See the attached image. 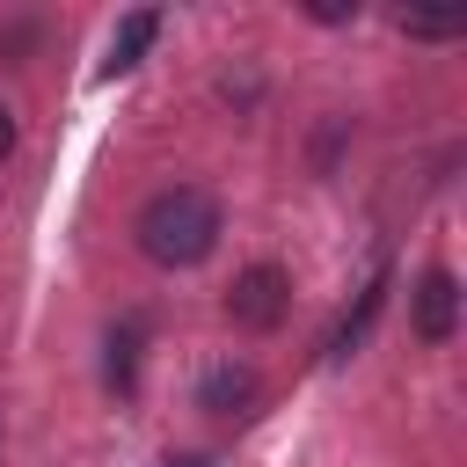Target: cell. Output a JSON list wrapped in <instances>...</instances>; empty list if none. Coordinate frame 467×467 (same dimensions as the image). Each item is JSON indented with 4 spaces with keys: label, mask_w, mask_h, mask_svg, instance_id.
<instances>
[{
    "label": "cell",
    "mask_w": 467,
    "mask_h": 467,
    "mask_svg": "<svg viewBox=\"0 0 467 467\" xmlns=\"http://www.w3.org/2000/svg\"><path fill=\"white\" fill-rule=\"evenodd\" d=\"M212 241H219V204H212L197 182H175V190H153V197H146V212H139V248H146L153 263H168V270L204 263Z\"/></svg>",
    "instance_id": "cell-1"
},
{
    "label": "cell",
    "mask_w": 467,
    "mask_h": 467,
    "mask_svg": "<svg viewBox=\"0 0 467 467\" xmlns=\"http://www.w3.org/2000/svg\"><path fill=\"white\" fill-rule=\"evenodd\" d=\"M285 306H292V285H285V270L277 263H255V270H241L234 277V292H226V321L234 328H277L285 321Z\"/></svg>",
    "instance_id": "cell-2"
},
{
    "label": "cell",
    "mask_w": 467,
    "mask_h": 467,
    "mask_svg": "<svg viewBox=\"0 0 467 467\" xmlns=\"http://www.w3.org/2000/svg\"><path fill=\"white\" fill-rule=\"evenodd\" d=\"M452 321H460V285H452V270H423V285H416V336H423V343H445Z\"/></svg>",
    "instance_id": "cell-3"
},
{
    "label": "cell",
    "mask_w": 467,
    "mask_h": 467,
    "mask_svg": "<svg viewBox=\"0 0 467 467\" xmlns=\"http://www.w3.org/2000/svg\"><path fill=\"white\" fill-rule=\"evenodd\" d=\"M161 36V15L153 7H139V15H124L117 22V36H109V58H102V73H131L139 58H146V44Z\"/></svg>",
    "instance_id": "cell-4"
},
{
    "label": "cell",
    "mask_w": 467,
    "mask_h": 467,
    "mask_svg": "<svg viewBox=\"0 0 467 467\" xmlns=\"http://www.w3.org/2000/svg\"><path fill=\"white\" fill-rule=\"evenodd\" d=\"M379 306H387V277H372V285L358 292V306L343 314V328H336V343H328V350H336V358H350V350L365 343V328H372V314H379Z\"/></svg>",
    "instance_id": "cell-5"
},
{
    "label": "cell",
    "mask_w": 467,
    "mask_h": 467,
    "mask_svg": "<svg viewBox=\"0 0 467 467\" xmlns=\"http://www.w3.org/2000/svg\"><path fill=\"white\" fill-rule=\"evenodd\" d=\"M255 401V379L241 372V365H219L212 379H204V409H219V416H234V409H248Z\"/></svg>",
    "instance_id": "cell-6"
},
{
    "label": "cell",
    "mask_w": 467,
    "mask_h": 467,
    "mask_svg": "<svg viewBox=\"0 0 467 467\" xmlns=\"http://www.w3.org/2000/svg\"><path fill=\"white\" fill-rule=\"evenodd\" d=\"M131 365H139V328H117L109 336V387H131Z\"/></svg>",
    "instance_id": "cell-7"
},
{
    "label": "cell",
    "mask_w": 467,
    "mask_h": 467,
    "mask_svg": "<svg viewBox=\"0 0 467 467\" xmlns=\"http://www.w3.org/2000/svg\"><path fill=\"white\" fill-rule=\"evenodd\" d=\"M401 29H409V36H452L460 22H452V15H409Z\"/></svg>",
    "instance_id": "cell-8"
},
{
    "label": "cell",
    "mask_w": 467,
    "mask_h": 467,
    "mask_svg": "<svg viewBox=\"0 0 467 467\" xmlns=\"http://www.w3.org/2000/svg\"><path fill=\"white\" fill-rule=\"evenodd\" d=\"M7 146H15V117L0 109V161H7Z\"/></svg>",
    "instance_id": "cell-9"
},
{
    "label": "cell",
    "mask_w": 467,
    "mask_h": 467,
    "mask_svg": "<svg viewBox=\"0 0 467 467\" xmlns=\"http://www.w3.org/2000/svg\"><path fill=\"white\" fill-rule=\"evenodd\" d=\"M168 467H204V460H168Z\"/></svg>",
    "instance_id": "cell-10"
}]
</instances>
